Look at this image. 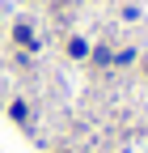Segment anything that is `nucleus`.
<instances>
[]
</instances>
